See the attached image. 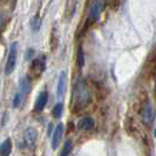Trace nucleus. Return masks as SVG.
<instances>
[{"mask_svg": "<svg viewBox=\"0 0 156 156\" xmlns=\"http://www.w3.org/2000/svg\"><path fill=\"white\" fill-rule=\"evenodd\" d=\"M23 141H25V144H26L27 147L33 148V147L35 146V142H37V132H35V129L28 128V129L25 132Z\"/></svg>", "mask_w": 156, "mask_h": 156, "instance_id": "obj_4", "label": "nucleus"}, {"mask_svg": "<svg viewBox=\"0 0 156 156\" xmlns=\"http://www.w3.org/2000/svg\"><path fill=\"white\" fill-rule=\"evenodd\" d=\"M21 100H23V94L21 93H18L16 95V98H14V100H13V107L16 108L20 103H21Z\"/></svg>", "mask_w": 156, "mask_h": 156, "instance_id": "obj_16", "label": "nucleus"}, {"mask_svg": "<svg viewBox=\"0 0 156 156\" xmlns=\"http://www.w3.org/2000/svg\"><path fill=\"white\" fill-rule=\"evenodd\" d=\"M155 89H156V79H155Z\"/></svg>", "mask_w": 156, "mask_h": 156, "instance_id": "obj_19", "label": "nucleus"}, {"mask_svg": "<svg viewBox=\"0 0 156 156\" xmlns=\"http://www.w3.org/2000/svg\"><path fill=\"white\" fill-rule=\"evenodd\" d=\"M78 63L79 67H82L85 65V54H83V51H82V47H79L78 51Z\"/></svg>", "mask_w": 156, "mask_h": 156, "instance_id": "obj_15", "label": "nucleus"}, {"mask_svg": "<svg viewBox=\"0 0 156 156\" xmlns=\"http://www.w3.org/2000/svg\"><path fill=\"white\" fill-rule=\"evenodd\" d=\"M72 148H73V142H72L70 140H67L66 141V143H65V146H63V149H62V151H61V155L66 156V155H68V154H70Z\"/></svg>", "mask_w": 156, "mask_h": 156, "instance_id": "obj_14", "label": "nucleus"}, {"mask_svg": "<svg viewBox=\"0 0 156 156\" xmlns=\"http://www.w3.org/2000/svg\"><path fill=\"white\" fill-rule=\"evenodd\" d=\"M63 135V125L62 123H59L56 126L54 130V134H53V139H52V147L53 149H56L59 147V143L61 142V139H62Z\"/></svg>", "mask_w": 156, "mask_h": 156, "instance_id": "obj_6", "label": "nucleus"}, {"mask_svg": "<svg viewBox=\"0 0 156 156\" xmlns=\"http://www.w3.org/2000/svg\"><path fill=\"white\" fill-rule=\"evenodd\" d=\"M92 101V94L85 81H79L73 89L72 105L74 112H82L89 106Z\"/></svg>", "mask_w": 156, "mask_h": 156, "instance_id": "obj_1", "label": "nucleus"}, {"mask_svg": "<svg viewBox=\"0 0 156 156\" xmlns=\"http://www.w3.org/2000/svg\"><path fill=\"white\" fill-rule=\"evenodd\" d=\"M47 101H48V95H47V92H42V93L38 96V99H37L35 106H34V110H35V112H41V110L45 108Z\"/></svg>", "mask_w": 156, "mask_h": 156, "instance_id": "obj_9", "label": "nucleus"}, {"mask_svg": "<svg viewBox=\"0 0 156 156\" xmlns=\"http://www.w3.org/2000/svg\"><path fill=\"white\" fill-rule=\"evenodd\" d=\"M62 109H63V106L61 102H59V103H56L54 106V108L52 110V114H53V116L55 119H60L61 115H62Z\"/></svg>", "mask_w": 156, "mask_h": 156, "instance_id": "obj_12", "label": "nucleus"}, {"mask_svg": "<svg viewBox=\"0 0 156 156\" xmlns=\"http://www.w3.org/2000/svg\"><path fill=\"white\" fill-rule=\"evenodd\" d=\"M11 151H12V142L9 139H7L0 144V155L7 156L11 154Z\"/></svg>", "mask_w": 156, "mask_h": 156, "instance_id": "obj_11", "label": "nucleus"}, {"mask_svg": "<svg viewBox=\"0 0 156 156\" xmlns=\"http://www.w3.org/2000/svg\"><path fill=\"white\" fill-rule=\"evenodd\" d=\"M20 87H21V90H23V93H30L31 92V82H30V80L27 78H23L21 80V83H20Z\"/></svg>", "mask_w": 156, "mask_h": 156, "instance_id": "obj_13", "label": "nucleus"}, {"mask_svg": "<svg viewBox=\"0 0 156 156\" xmlns=\"http://www.w3.org/2000/svg\"><path fill=\"white\" fill-rule=\"evenodd\" d=\"M31 70L34 73V74H37V75H40L44 70H45V59L44 58H38V59H35L31 65Z\"/></svg>", "mask_w": 156, "mask_h": 156, "instance_id": "obj_7", "label": "nucleus"}, {"mask_svg": "<svg viewBox=\"0 0 156 156\" xmlns=\"http://www.w3.org/2000/svg\"><path fill=\"white\" fill-rule=\"evenodd\" d=\"M154 117H155V110L153 108L151 103L147 101L144 103L143 109H142V120L146 125H150L154 121Z\"/></svg>", "mask_w": 156, "mask_h": 156, "instance_id": "obj_3", "label": "nucleus"}, {"mask_svg": "<svg viewBox=\"0 0 156 156\" xmlns=\"http://www.w3.org/2000/svg\"><path fill=\"white\" fill-rule=\"evenodd\" d=\"M66 85H67V74L66 72H61L59 80H58V96H62L66 90Z\"/></svg>", "mask_w": 156, "mask_h": 156, "instance_id": "obj_8", "label": "nucleus"}, {"mask_svg": "<svg viewBox=\"0 0 156 156\" xmlns=\"http://www.w3.org/2000/svg\"><path fill=\"white\" fill-rule=\"evenodd\" d=\"M4 27V18L0 16V33H1V30Z\"/></svg>", "mask_w": 156, "mask_h": 156, "instance_id": "obj_17", "label": "nucleus"}, {"mask_svg": "<svg viewBox=\"0 0 156 156\" xmlns=\"http://www.w3.org/2000/svg\"><path fill=\"white\" fill-rule=\"evenodd\" d=\"M16 54H18V44H16V42H13V44L11 45L9 54H8V58H7V63H6V68H5L6 74H11V73L14 70V68H16Z\"/></svg>", "mask_w": 156, "mask_h": 156, "instance_id": "obj_2", "label": "nucleus"}, {"mask_svg": "<svg viewBox=\"0 0 156 156\" xmlns=\"http://www.w3.org/2000/svg\"><path fill=\"white\" fill-rule=\"evenodd\" d=\"M94 120L92 117H83L80 122H79V129H81V130H89V129H92L94 127Z\"/></svg>", "mask_w": 156, "mask_h": 156, "instance_id": "obj_10", "label": "nucleus"}, {"mask_svg": "<svg viewBox=\"0 0 156 156\" xmlns=\"http://www.w3.org/2000/svg\"><path fill=\"white\" fill-rule=\"evenodd\" d=\"M154 135H155V137H156V129H155V132H154Z\"/></svg>", "mask_w": 156, "mask_h": 156, "instance_id": "obj_18", "label": "nucleus"}, {"mask_svg": "<svg viewBox=\"0 0 156 156\" xmlns=\"http://www.w3.org/2000/svg\"><path fill=\"white\" fill-rule=\"evenodd\" d=\"M103 7H105V0H95V2L90 7V18L93 20H98Z\"/></svg>", "mask_w": 156, "mask_h": 156, "instance_id": "obj_5", "label": "nucleus"}]
</instances>
